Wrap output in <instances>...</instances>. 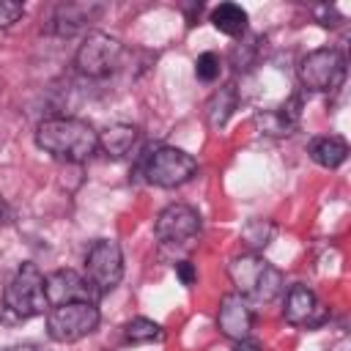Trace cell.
<instances>
[{
    "label": "cell",
    "mask_w": 351,
    "mask_h": 351,
    "mask_svg": "<svg viewBox=\"0 0 351 351\" xmlns=\"http://www.w3.org/2000/svg\"><path fill=\"white\" fill-rule=\"evenodd\" d=\"M36 145L55 159H63L69 165H80L99 148V134L82 118L58 115V118L41 121L36 126Z\"/></svg>",
    "instance_id": "obj_1"
},
{
    "label": "cell",
    "mask_w": 351,
    "mask_h": 351,
    "mask_svg": "<svg viewBox=\"0 0 351 351\" xmlns=\"http://www.w3.org/2000/svg\"><path fill=\"white\" fill-rule=\"evenodd\" d=\"M228 277L250 304H269L282 293V271L258 252L236 255L228 263Z\"/></svg>",
    "instance_id": "obj_2"
},
{
    "label": "cell",
    "mask_w": 351,
    "mask_h": 351,
    "mask_svg": "<svg viewBox=\"0 0 351 351\" xmlns=\"http://www.w3.org/2000/svg\"><path fill=\"white\" fill-rule=\"evenodd\" d=\"M197 173V159L181 148L173 145H156L145 154L143 162V176L148 184L162 186V189H173L186 184L192 176Z\"/></svg>",
    "instance_id": "obj_3"
},
{
    "label": "cell",
    "mask_w": 351,
    "mask_h": 351,
    "mask_svg": "<svg viewBox=\"0 0 351 351\" xmlns=\"http://www.w3.org/2000/svg\"><path fill=\"white\" fill-rule=\"evenodd\" d=\"M5 307L19 315V318H33L41 315L49 302H47V291H44V274L36 263H22L16 269V274L11 277V282L5 285L3 293Z\"/></svg>",
    "instance_id": "obj_4"
},
{
    "label": "cell",
    "mask_w": 351,
    "mask_h": 351,
    "mask_svg": "<svg viewBox=\"0 0 351 351\" xmlns=\"http://www.w3.org/2000/svg\"><path fill=\"white\" fill-rule=\"evenodd\" d=\"M346 80V55L335 47H321L299 60V82L313 93H332Z\"/></svg>",
    "instance_id": "obj_5"
},
{
    "label": "cell",
    "mask_w": 351,
    "mask_h": 351,
    "mask_svg": "<svg viewBox=\"0 0 351 351\" xmlns=\"http://www.w3.org/2000/svg\"><path fill=\"white\" fill-rule=\"evenodd\" d=\"M99 307L90 302H69L58 304L47 313V335L55 343H77L96 332L99 326Z\"/></svg>",
    "instance_id": "obj_6"
},
{
    "label": "cell",
    "mask_w": 351,
    "mask_h": 351,
    "mask_svg": "<svg viewBox=\"0 0 351 351\" xmlns=\"http://www.w3.org/2000/svg\"><path fill=\"white\" fill-rule=\"evenodd\" d=\"M121 277H123V255L118 241L112 239L93 241V247L85 255V280L93 285V291L104 296L107 291L118 288Z\"/></svg>",
    "instance_id": "obj_7"
},
{
    "label": "cell",
    "mask_w": 351,
    "mask_h": 351,
    "mask_svg": "<svg viewBox=\"0 0 351 351\" xmlns=\"http://www.w3.org/2000/svg\"><path fill=\"white\" fill-rule=\"evenodd\" d=\"M123 47L118 38L101 33V30H90L82 44L77 47V55H74V66L80 69V74L85 77H107L115 66H118V58H121Z\"/></svg>",
    "instance_id": "obj_8"
},
{
    "label": "cell",
    "mask_w": 351,
    "mask_h": 351,
    "mask_svg": "<svg viewBox=\"0 0 351 351\" xmlns=\"http://www.w3.org/2000/svg\"><path fill=\"white\" fill-rule=\"evenodd\" d=\"M200 233V214L186 203H170L154 222V236L162 244H186Z\"/></svg>",
    "instance_id": "obj_9"
},
{
    "label": "cell",
    "mask_w": 351,
    "mask_h": 351,
    "mask_svg": "<svg viewBox=\"0 0 351 351\" xmlns=\"http://www.w3.org/2000/svg\"><path fill=\"white\" fill-rule=\"evenodd\" d=\"M44 291H47V302L52 307L69 304V302H90V304H96V299H99L93 285L82 274H77L71 269H58V271L47 274L44 277Z\"/></svg>",
    "instance_id": "obj_10"
},
{
    "label": "cell",
    "mask_w": 351,
    "mask_h": 351,
    "mask_svg": "<svg viewBox=\"0 0 351 351\" xmlns=\"http://www.w3.org/2000/svg\"><path fill=\"white\" fill-rule=\"evenodd\" d=\"M282 315L291 326H307V329H315L329 318L326 307L318 302V296L307 285H291V291L285 293Z\"/></svg>",
    "instance_id": "obj_11"
},
{
    "label": "cell",
    "mask_w": 351,
    "mask_h": 351,
    "mask_svg": "<svg viewBox=\"0 0 351 351\" xmlns=\"http://www.w3.org/2000/svg\"><path fill=\"white\" fill-rule=\"evenodd\" d=\"M252 324H255V315H252V304L239 296L236 291L233 293H225L219 299V313H217V326L219 332L239 343V340H247L250 332H252Z\"/></svg>",
    "instance_id": "obj_12"
},
{
    "label": "cell",
    "mask_w": 351,
    "mask_h": 351,
    "mask_svg": "<svg viewBox=\"0 0 351 351\" xmlns=\"http://www.w3.org/2000/svg\"><path fill=\"white\" fill-rule=\"evenodd\" d=\"M299 118H302V99L299 96H291L280 107H271V110L258 112L255 115V123L269 137H288L299 126Z\"/></svg>",
    "instance_id": "obj_13"
},
{
    "label": "cell",
    "mask_w": 351,
    "mask_h": 351,
    "mask_svg": "<svg viewBox=\"0 0 351 351\" xmlns=\"http://www.w3.org/2000/svg\"><path fill=\"white\" fill-rule=\"evenodd\" d=\"M307 154H310V159L315 165H321L326 170H335L348 159V143L343 137H337V134L313 137L310 145H307Z\"/></svg>",
    "instance_id": "obj_14"
},
{
    "label": "cell",
    "mask_w": 351,
    "mask_h": 351,
    "mask_svg": "<svg viewBox=\"0 0 351 351\" xmlns=\"http://www.w3.org/2000/svg\"><path fill=\"white\" fill-rule=\"evenodd\" d=\"M236 107H239V90H236V85H225V88L214 90L211 99L206 101V123H208V129H222L230 121V115H233Z\"/></svg>",
    "instance_id": "obj_15"
},
{
    "label": "cell",
    "mask_w": 351,
    "mask_h": 351,
    "mask_svg": "<svg viewBox=\"0 0 351 351\" xmlns=\"http://www.w3.org/2000/svg\"><path fill=\"white\" fill-rule=\"evenodd\" d=\"M134 143H137V126L132 123H112L99 134V148L110 159H123Z\"/></svg>",
    "instance_id": "obj_16"
},
{
    "label": "cell",
    "mask_w": 351,
    "mask_h": 351,
    "mask_svg": "<svg viewBox=\"0 0 351 351\" xmlns=\"http://www.w3.org/2000/svg\"><path fill=\"white\" fill-rule=\"evenodd\" d=\"M211 25L225 36H244L247 30V11L239 3H219L211 11Z\"/></svg>",
    "instance_id": "obj_17"
},
{
    "label": "cell",
    "mask_w": 351,
    "mask_h": 351,
    "mask_svg": "<svg viewBox=\"0 0 351 351\" xmlns=\"http://www.w3.org/2000/svg\"><path fill=\"white\" fill-rule=\"evenodd\" d=\"M88 19H90L88 5H60L55 11V19H52L49 30L58 33V36H74L82 27V22H88Z\"/></svg>",
    "instance_id": "obj_18"
},
{
    "label": "cell",
    "mask_w": 351,
    "mask_h": 351,
    "mask_svg": "<svg viewBox=\"0 0 351 351\" xmlns=\"http://www.w3.org/2000/svg\"><path fill=\"white\" fill-rule=\"evenodd\" d=\"M162 337H165L162 326H159L156 321H151V318H143V315L126 321V326H123V340L132 343V346L154 343V340H162Z\"/></svg>",
    "instance_id": "obj_19"
},
{
    "label": "cell",
    "mask_w": 351,
    "mask_h": 351,
    "mask_svg": "<svg viewBox=\"0 0 351 351\" xmlns=\"http://www.w3.org/2000/svg\"><path fill=\"white\" fill-rule=\"evenodd\" d=\"M274 236V225L269 219H250L244 228H241V241L250 247V252L255 250H263Z\"/></svg>",
    "instance_id": "obj_20"
},
{
    "label": "cell",
    "mask_w": 351,
    "mask_h": 351,
    "mask_svg": "<svg viewBox=\"0 0 351 351\" xmlns=\"http://www.w3.org/2000/svg\"><path fill=\"white\" fill-rule=\"evenodd\" d=\"M219 71H222V60H219L217 52H203V55H197V60H195V77H197L200 82H214V80L219 77Z\"/></svg>",
    "instance_id": "obj_21"
},
{
    "label": "cell",
    "mask_w": 351,
    "mask_h": 351,
    "mask_svg": "<svg viewBox=\"0 0 351 351\" xmlns=\"http://www.w3.org/2000/svg\"><path fill=\"white\" fill-rule=\"evenodd\" d=\"M25 14V5L19 0H0V27H11Z\"/></svg>",
    "instance_id": "obj_22"
},
{
    "label": "cell",
    "mask_w": 351,
    "mask_h": 351,
    "mask_svg": "<svg viewBox=\"0 0 351 351\" xmlns=\"http://www.w3.org/2000/svg\"><path fill=\"white\" fill-rule=\"evenodd\" d=\"M313 14H315V19H318L324 27H337V25L343 22V16H340V11H337L335 5H315Z\"/></svg>",
    "instance_id": "obj_23"
},
{
    "label": "cell",
    "mask_w": 351,
    "mask_h": 351,
    "mask_svg": "<svg viewBox=\"0 0 351 351\" xmlns=\"http://www.w3.org/2000/svg\"><path fill=\"white\" fill-rule=\"evenodd\" d=\"M176 277L181 280V285H195V280H197V269H195V263H189V261H178V263H176Z\"/></svg>",
    "instance_id": "obj_24"
},
{
    "label": "cell",
    "mask_w": 351,
    "mask_h": 351,
    "mask_svg": "<svg viewBox=\"0 0 351 351\" xmlns=\"http://www.w3.org/2000/svg\"><path fill=\"white\" fill-rule=\"evenodd\" d=\"M200 3H189V5H184V11H186V22L189 25H195V19H197V14H200Z\"/></svg>",
    "instance_id": "obj_25"
},
{
    "label": "cell",
    "mask_w": 351,
    "mask_h": 351,
    "mask_svg": "<svg viewBox=\"0 0 351 351\" xmlns=\"http://www.w3.org/2000/svg\"><path fill=\"white\" fill-rule=\"evenodd\" d=\"M233 351H261V346H258V343H252V340L247 337V340H239V343L233 346Z\"/></svg>",
    "instance_id": "obj_26"
},
{
    "label": "cell",
    "mask_w": 351,
    "mask_h": 351,
    "mask_svg": "<svg viewBox=\"0 0 351 351\" xmlns=\"http://www.w3.org/2000/svg\"><path fill=\"white\" fill-rule=\"evenodd\" d=\"M5 351H49V348L36 346V343H22V346H11V348H5Z\"/></svg>",
    "instance_id": "obj_27"
},
{
    "label": "cell",
    "mask_w": 351,
    "mask_h": 351,
    "mask_svg": "<svg viewBox=\"0 0 351 351\" xmlns=\"http://www.w3.org/2000/svg\"><path fill=\"white\" fill-rule=\"evenodd\" d=\"M3 222H8V206H5V200L0 197V225Z\"/></svg>",
    "instance_id": "obj_28"
}]
</instances>
